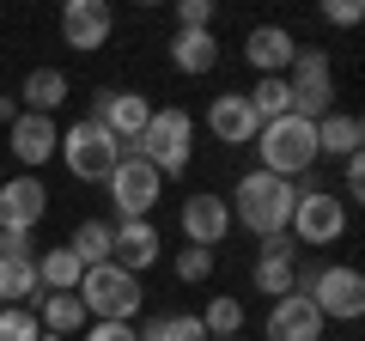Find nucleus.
Listing matches in <instances>:
<instances>
[{"label":"nucleus","mask_w":365,"mask_h":341,"mask_svg":"<svg viewBox=\"0 0 365 341\" xmlns=\"http://www.w3.org/2000/svg\"><path fill=\"white\" fill-rule=\"evenodd\" d=\"M292 201H299V183L268 177V170H250V177H237V189H232L225 208H232V220L244 225V232H256V238H287Z\"/></svg>","instance_id":"f257e3e1"},{"label":"nucleus","mask_w":365,"mask_h":341,"mask_svg":"<svg viewBox=\"0 0 365 341\" xmlns=\"http://www.w3.org/2000/svg\"><path fill=\"white\" fill-rule=\"evenodd\" d=\"M256 170H268V177H287V183H299V177H311L317 165V122L304 116H280V122H262L256 128Z\"/></svg>","instance_id":"f03ea898"},{"label":"nucleus","mask_w":365,"mask_h":341,"mask_svg":"<svg viewBox=\"0 0 365 341\" xmlns=\"http://www.w3.org/2000/svg\"><path fill=\"white\" fill-rule=\"evenodd\" d=\"M122 153H128V146L91 116H79L73 128H61V146H55V158L73 170L79 183H110V170L122 165Z\"/></svg>","instance_id":"7ed1b4c3"},{"label":"nucleus","mask_w":365,"mask_h":341,"mask_svg":"<svg viewBox=\"0 0 365 341\" xmlns=\"http://www.w3.org/2000/svg\"><path fill=\"white\" fill-rule=\"evenodd\" d=\"M134 153H140L158 177H182V170H189V153H195V116L177 110V104H165V110L153 104V122H146V134L134 141Z\"/></svg>","instance_id":"20e7f679"},{"label":"nucleus","mask_w":365,"mask_h":341,"mask_svg":"<svg viewBox=\"0 0 365 341\" xmlns=\"http://www.w3.org/2000/svg\"><path fill=\"white\" fill-rule=\"evenodd\" d=\"M73 292H79V305H86V317H91V323H134V317H140V280H134V275H122L116 263L86 268Z\"/></svg>","instance_id":"39448f33"},{"label":"nucleus","mask_w":365,"mask_h":341,"mask_svg":"<svg viewBox=\"0 0 365 341\" xmlns=\"http://www.w3.org/2000/svg\"><path fill=\"white\" fill-rule=\"evenodd\" d=\"M287 92H292V116L304 122H323L329 110H335V67H329V49H304L292 55L287 67Z\"/></svg>","instance_id":"423d86ee"},{"label":"nucleus","mask_w":365,"mask_h":341,"mask_svg":"<svg viewBox=\"0 0 365 341\" xmlns=\"http://www.w3.org/2000/svg\"><path fill=\"white\" fill-rule=\"evenodd\" d=\"M299 244H335L341 232H347V201L329 195L323 183H311V177H299V201H292V225H287Z\"/></svg>","instance_id":"0eeeda50"},{"label":"nucleus","mask_w":365,"mask_h":341,"mask_svg":"<svg viewBox=\"0 0 365 341\" xmlns=\"http://www.w3.org/2000/svg\"><path fill=\"white\" fill-rule=\"evenodd\" d=\"M304 299L317 305L323 323H359L365 317V275L347 268V263H329V268H317V280H311Z\"/></svg>","instance_id":"6e6552de"},{"label":"nucleus","mask_w":365,"mask_h":341,"mask_svg":"<svg viewBox=\"0 0 365 341\" xmlns=\"http://www.w3.org/2000/svg\"><path fill=\"white\" fill-rule=\"evenodd\" d=\"M104 189H110V201H116L122 220H153V201H158V189H165V177H158L140 153H122V165L110 170Z\"/></svg>","instance_id":"1a4fd4ad"},{"label":"nucleus","mask_w":365,"mask_h":341,"mask_svg":"<svg viewBox=\"0 0 365 341\" xmlns=\"http://www.w3.org/2000/svg\"><path fill=\"white\" fill-rule=\"evenodd\" d=\"M86 116H91V122H104V128L134 153V141H140L146 122H153V98H146V92H116V86H98Z\"/></svg>","instance_id":"9d476101"},{"label":"nucleus","mask_w":365,"mask_h":341,"mask_svg":"<svg viewBox=\"0 0 365 341\" xmlns=\"http://www.w3.org/2000/svg\"><path fill=\"white\" fill-rule=\"evenodd\" d=\"M43 213H49V189H43V177L19 170V177L0 183V238H31L43 225Z\"/></svg>","instance_id":"9b49d317"},{"label":"nucleus","mask_w":365,"mask_h":341,"mask_svg":"<svg viewBox=\"0 0 365 341\" xmlns=\"http://www.w3.org/2000/svg\"><path fill=\"white\" fill-rule=\"evenodd\" d=\"M116 31V13H110V0H67L61 6V43L73 55H98Z\"/></svg>","instance_id":"f8f14e48"},{"label":"nucleus","mask_w":365,"mask_h":341,"mask_svg":"<svg viewBox=\"0 0 365 341\" xmlns=\"http://www.w3.org/2000/svg\"><path fill=\"white\" fill-rule=\"evenodd\" d=\"M6 146H13V158L37 177V170L55 158V146H61V128H55V116H31V110H19V122L6 128Z\"/></svg>","instance_id":"ddd939ff"},{"label":"nucleus","mask_w":365,"mask_h":341,"mask_svg":"<svg viewBox=\"0 0 365 341\" xmlns=\"http://www.w3.org/2000/svg\"><path fill=\"white\" fill-rule=\"evenodd\" d=\"M110 263H116L122 275L140 280L146 268L158 263V225H153V220H122V225H110Z\"/></svg>","instance_id":"4468645a"},{"label":"nucleus","mask_w":365,"mask_h":341,"mask_svg":"<svg viewBox=\"0 0 365 341\" xmlns=\"http://www.w3.org/2000/svg\"><path fill=\"white\" fill-rule=\"evenodd\" d=\"M225 238H232V208H225V195H189L182 201V244L220 250Z\"/></svg>","instance_id":"2eb2a0df"},{"label":"nucleus","mask_w":365,"mask_h":341,"mask_svg":"<svg viewBox=\"0 0 365 341\" xmlns=\"http://www.w3.org/2000/svg\"><path fill=\"white\" fill-rule=\"evenodd\" d=\"M262 335L268 341H323V317H317V305L304 299V292H280V299L268 305Z\"/></svg>","instance_id":"dca6fc26"},{"label":"nucleus","mask_w":365,"mask_h":341,"mask_svg":"<svg viewBox=\"0 0 365 341\" xmlns=\"http://www.w3.org/2000/svg\"><path fill=\"white\" fill-rule=\"evenodd\" d=\"M292 55H299V37H292L287 25H256V31L244 37V61L256 67L262 79H287Z\"/></svg>","instance_id":"f3484780"},{"label":"nucleus","mask_w":365,"mask_h":341,"mask_svg":"<svg viewBox=\"0 0 365 341\" xmlns=\"http://www.w3.org/2000/svg\"><path fill=\"white\" fill-rule=\"evenodd\" d=\"M207 128H213V141H225V146H250L262 122H256V110H250L244 92H220L207 104Z\"/></svg>","instance_id":"a211bd4d"},{"label":"nucleus","mask_w":365,"mask_h":341,"mask_svg":"<svg viewBox=\"0 0 365 341\" xmlns=\"http://www.w3.org/2000/svg\"><path fill=\"white\" fill-rule=\"evenodd\" d=\"M292 250L299 244H287V238H262V256H256V268H250L256 292H268V299L292 292V275H299V256H292Z\"/></svg>","instance_id":"6ab92c4d"},{"label":"nucleus","mask_w":365,"mask_h":341,"mask_svg":"<svg viewBox=\"0 0 365 341\" xmlns=\"http://www.w3.org/2000/svg\"><path fill=\"white\" fill-rule=\"evenodd\" d=\"M67 73L61 67H31L25 73V86H19V110H31V116H55V110L67 104Z\"/></svg>","instance_id":"aec40b11"},{"label":"nucleus","mask_w":365,"mask_h":341,"mask_svg":"<svg viewBox=\"0 0 365 341\" xmlns=\"http://www.w3.org/2000/svg\"><path fill=\"white\" fill-rule=\"evenodd\" d=\"M31 299H43L37 256H25V250H0V305H31Z\"/></svg>","instance_id":"412c9836"},{"label":"nucleus","mask_w":365,"mask_h":341,"mask_svg":"<svg viewBox=\"0 0 365 341\" xmlns=\"http://www.w3.org/2000/svg\"><path fill=\"white\" fill-rule=\"evenodd\" d=\"M365 146V122L353 116V110H329L323 122H317V158H353Z\"/></svg>","instance_id":"4be33fe9"},{"label":"nucleus","mask_w":365,"mask_h":341,"mask_svg":"<svg viewBox=\"0 0 365 341\" xmlns=\"http://www.w3.org/2000/svg\"><path fill=\"white\" fill-rule=\"evenodd\" d=\"M170 67L189 73V79L213 73V67H220V43H213V31H177V37H170Z\"/></svg>","instance_id":"5701e85b"},{"label":"nucleus","mask_w":365,"mask_h":341,"mask_svg":"<svg viewBox=\"0 0 365 341\" xmlns=\"http://www.w3.org/2000/svg\"><path fill=\"white\" fill-rule=\"evenodd\" d=\"M37 323H43V335H73V329H86L91 317H86V305H79V292H43L37 299Z\"/></svg>","instance_id":"b1692460"},{"label":"nucleus","mask_w":365,"mask_h":341,"mask_svg":"<svg viewBox=\"0 0 365 341\" xmlns=\"http://www.w3.org/2000/svg\"><path fill=\"white\" fill-rule=\"evenodd\" d=\"M79 275H86V268L73 263V250H67V244H55V250H43V256H37V287L43 292H73Z\"/></svg>","instance_id":"393cba45"},{"label":"nucleus","mask_w":365,"mask_h":341,"mask_svg":"<svg viewBox=\"0 0 365 341\" xmlns=\"http://www.w3.org/2000/svg\"><path fill=\"white\" fill-rule=\"evenodd\" d=\"M67 250H73L79 268H104L110 263V225L104 220H79L73 238H67Z\"/></svg>","instance_id":"a878e982"},{"label":"nucleus","mask_w":365,"mask_h":341,"mask_svg":"<svg viewBox=\"0 0 365 341\" xmlns=\"http://www.w3.org/2000/svg\"><path fill=\"white\" fill-rule=\"evenodd\" d=\"M134 335L140 341H207V329H201L195 311H170V317H146Z\"/></svg>","instance_id":"bb28decb"},{"label":"nucleus","mask_w":365,"mask_h":341,"mask_svg":"<svg viewBox=\"0 0 365 341\" xmlns=\"http://www.w3.org/2000/svg\"><path fill=\"white\" fill-rule=\"evenodd\" d=\"M244 98H250V110H256V122H280V116H292V92H287V79H256Z\"/></svg>","instance_id":"cd10ccee"},{"label":"nucleus","mask_w":365,"mask_h":341,"mask_svg":"<svg viewBox=\"0 0 365 341\" xmlns=\"http://www.w3.org/2000/svg\"><path fill=\"white\" fill-rule=\"evenodd\" d=\"M201 329H207V341H232V335H244V305H237L232 292H220V299L201 311Z\"/></svg>","instance_id":"c85d7f7f"},{"label":"nucleus","mask_w":365,"mask_h":341,"mask_svg":"<svg viewBox=\"0 0 365 341\" xmlns=\"http://www.w3.org/2000/svg\"><path fill=\"white\" fill-rule=\"evenodd\" d=\"M43 323L31 305H0V341H37Z\"/></svg>","instance_id":"c756f323"},{"label":"nucleus","mask_w":365,"mask_h":341,"mask_svg":"<svg viewBox=\"0 0 365 341\" xmlns=\"http://www.w3.org/2000/svg\"><path fill=\"white\" fill-rule=\"evenodd\" d=\"M207 275H213V250H195V244H182V250H177V280L201 287Z\"/></svg>","instance_id":"7c9ffc66"},{"label":"nucleus","mask_w":365,"mask_h":341,"mask_svg":"<svg viewBox=\"0 0 365 341\" xmlns=\"http://www.w3.org/2000/svg\"><path fill=\"white\" fill-rule=\"evenodd\" d=\"M177 31H213V0H177Z\"/></svg>","instance_id":"2f4dec72"},{"label":"nucleus","mask_w":365,"mask_h":341,"mask_svg":"<svg viewBox=\"0 0 365 341\" xmlns=\"http://www.w3.org/2000/svg\"><path fill=\"white\" fill-rule=\"evenodd\" d=\"M359 19H365V6H359V0H329V6H323V25H341V31H353Z\"/></svg>","instance_id":"473e14b6"},{"label":"nucleus","mask_w":365,"mask_h":341,"mask_svg":"<svg viewBox=\"0 0 365 341\" xmlns=\"http://www.w3.org/2000/svg\"><path fill=\"white\" fill-rule=\"evenodd\" d=\"M341 165H347V177H341V189H347V195H341V201H359V195H365V153L341 158Z\"/></svg>","instance_id":"72a5a7b5"},{"label":"nucleus","mask_w":365,"mask_h":341,"mask_svg":"<svg viewBox=\"0 0 365 341\" xmlns=\"http://www.w3.org/2000/svg\"><path fill=\"white\" fill-rule=\"evenodd\" d=\"M86 341H134V323H86Z\"/></svg>","instance_id":"f704fd0d"},{"label":"nucleus","mask_w":365,"mask_h":341,"mask_svg":"<svg viewBox=\"0 0 365 341\" xmlns=\"http://www.w3.org/2000/svg\"><path fill=\"white\" fill-rule=\"evenodd\" d=\"M0 122H6V128L19 122V98H0Z\"/></svg>","instance_id":"c9c22d12"},{"label":"nucleus","mask_w":365,"mask_h":341,"mask_svg":"<svg viewBox=\"0 0 365 341\" xmlns=\"http://www.w3.org/2000/svg\"><path fill=\"white\" fill-rule=\"evenodd\" d=\"M0 250H6V238H0Z\"/></svg>","instance_id":"e433bc0d"},{"label":"nucleus","mask_w":365,"mask_h":341,"mask_svg":"<svg viewBox=\"0 0 365 341\" xmlns=\"http://www.w3.org/2000/svg\"><path fill=\"white\" fill-rule=\"evenodd\" d=\"M232 341H244V335H232Z\"/></svg>","instance_id":"4c0bfd02"},{"label":"nucleus","mask_w":365,"mask_h":341,"mask_svg":"<svg viewBox=\"0 0 365 341\" xmlns=\"http://www.w3.org/2000/svg\"><path fill=\"white\" fill-rule=\"evenodd\" d=\"M134 341H140V335H134Z\"/></svg>","instance_id":"58836bf2"}]
</instances>
